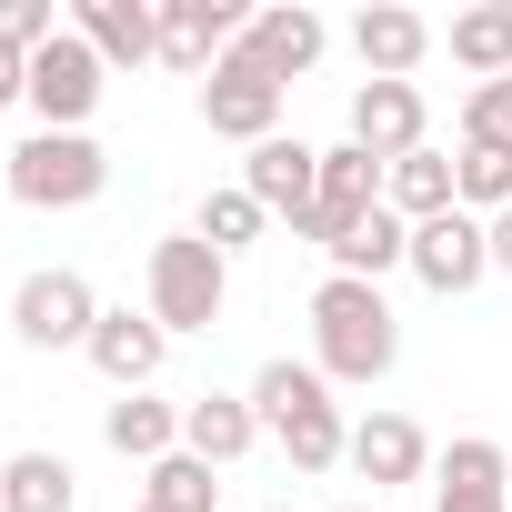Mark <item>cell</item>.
I'll return each instance as SVG.
<instances>
[{
    "instance_id": "13",
    "label": "cell",
    "mask_w": 512,
    "mask_h": 512,
    "mask_svg": "<svg viewBox=\"0 0 512 512\" xmlns=\"http://www.w3.org/2000/svg\"><path fill=\"white\" fill-rule=\"evenodd\" d=\"M422 131H432V111H422V91L412 81H362L352 91V141L392 171V161H412L422 151Z\"/></svg>"
},
{
    "instance_id": "25",
    "label": "cell",
    "mask_w": 512,
    "mask_h": 512,
    "mask_svg": "<svg viewBox=\"0 0 512 512\" xmlns=\"http://www.w3.org/2000/svg\"><path fill=\"white\" fill-rule=\"evenodd\" d=\"M141 502H151V512H211V502H221V482H211V462H201V452H171V462H151Z\"/></svg>"
},
{
    "instance_id": "7",
    "label": "cell",
    "mask_w": 512,
    "mask_h": 512,
    "mask_svg": "<svg viewBox=\"0 0 512 512\" xmlns=\"http://www.w3.org/2000/svg\"><path fill=\"white\" fill-rule=\"evenodd\" d=\"M422 292H442V302H462L482 272H492V221H472V211H432V221H412V262H402Z\"/></svg>"
},
{
    "instance_id": "6",
    "label": "cell",
    "mask_w": 512,
    "mask_h": 512,
    "mask_svg": "<svg viewBox=\"0 0 512 512\" xmlns=\"http://www.w3.org/2000/svg\"><path fill=\"white\" fill-rule=\"evenodd\" d=\"M101 91H111L101 51L61 21V41H51V51H31V111H41V131H81V121L101 111Z\"/></svg>"
},
{
    "instance_id": "18",
    "label": "cell",
    "mask_w": 512,
    "mask_h": 512,
    "mask_svg": "<svg viewBox=\"0 0 512 512\" xmlns=\"http://www.w3.org/2000/svg\"><path fill=\"white\" fill-rule=\"evenodd\" d=\"M432 512H512V462H502L492 432H462L442 452V502Z\"/></svg>"
},
{
    "instance_id": "31",
    "label": "cell",
    "mask_w": 512,
    "mask_h": 512,
    "mask_svg": "<svg viewBox=\"0 0 512 512\" xmlns=\"http://www.w3.org/2000/svg\"><path fill=\"white\" fill-rule=\"evenodd\" d=\"M492 272H512V211H492Z\"/></svg>"
},
{
    "instance_id": "3",
    "label": "cell",
    "mask_w": 512,
    "mask_h": 512,
    "mask_svg": "<svg viewBox=\"0 0 512 512\" xmlns=\"http://www.w3.org/2000/svg\"><path fill=\"white\" fill-rule=\"evenodd\" d=\"M0 181H11L21 211H81V201L111 191V151L91 131H31L11 161H0Z\"/></svg>"
},
{
    "instance_id": "29",
    "label": "cell",
    "mask_w": 512,
    "mask_h": 512,
    "mask_svg": "<svg viewBox=\"0 0 512 512\" xmlns=\"http://www.w3.org/2000/svg\"><path fill=\"white\" fill-rule=\"evenodd\" d=\"M61 41V21H51V0H0V51H51Z\"/></svg>"
},
{
    "instance_id": "28",
    "label": "cell",
    "mask_w": 512,
    "mask_h": 512,
    "mask_svg": "<svg viewBox=\"0 0 512 512\" xmlns=\"http://www.w3.org/2000/svg\"><path fill=\"white\" fill-rule=\"evenodd\" d=\"M462 141H482V151H512V81H482V91L462 101Z\"/></svg>"
},
{
    "instance_id": "14",
    "label": "cell",
    "mask_w": 512,
    "mask_h": 512,
    "mask_svg": "<svg viewBox=\"0 0 512 512\" xmlns=\"http://www.w3.org/2000/svg\"><path fill=\"white\" fill-rule=\"evenodd\" d=\"M161 362H171V332L151 322V312H101V332H91V372L111 382V392H151L161 382Z\"/></svg>"
},
{
    "instance_id": "27",
    "label": "cell",
    "mask_w": 512,
    "mask_h": 512,
    "mask_svg": "<svg viewBox=\"0 0 512 512\" xmlns=\"http://www.w3.org/2000/svg\"><path fill=\"white\" fill-rule=\"evenodd\" d=\"M262 221H272V211H262V201H251V191H211L191 231H201V241L221 251V262H231V251H251V241H262Z\"/></svg>"
},
{
    "instance_id": "22",
    "label": "cell",
    "mask_w": 512,
    "mask_h": 512,
    "mask_svg": "<svg viewBox=\"0 0 512 512\" xmlns=\"http://www.w3.org/2000/svg\"><path fill=\"white\" fill-rule=\"evenodd\" d=\"M412 262V221L382 201V211H362L342 241H332V272H352V282H382V272H402Z\"/></svg>"
},
{
    "instance_id": "21",
    "label": "cell",
    "mask_w": 512,
    "mask_h": 512,
    "mask_svg": "<svg viewBox=\"0 0 512 512\" xmlns=\"http://www.w3.org/2000/svg\"><path fill=\"white\" fill-rule=\"evenodd\" d=\"M101 442H111L121 462H171V452H181V402H151V392H121V402L101 412Z\"/></svg>"
},
{
    "instance_id": "5",
    "label": "cell",
    "mask_w": 512,
    "mask_h": 512,
    "mask_svg": "<svg viewBox=\"0 0 512 512\" xmlns=\"http://www.w3.org/2000/svg\"><path fill=\"white\" fill-rule=\"evenodd\" d=\"M101 312H111V302H101L81 272H61V262H51V272H31V282L11 292V332H21L31 352H91Z\"/></svg>"
},
{
    "instance_id": "4",
    "label": "cell",
    "mask_w": 512,
    "mask_h": 512,
    "mask_svg": "<svg viewBox=\"0 0 512 512\" xmlns=\"http://www.w3.org/2000/svg\"><path fill=\"white\" fill-rule=\"evenodd\" d=\"M221 302H231V262H221L201 231L151 241V322H161V332H211Z\"/></svg>"
},
{
    "instance_id": "12",
    "label": "cell",
    "mask_w": 512,
    "mask_h": 512,
    "mask_svg": "<svg viewBox=\"0 0 512 512\" xmlns=\"http://www.w3.org/2000/svg\"><path fill=\"white\" fill-rule=\"evenodd\" d=\"M241 31H251V11H231V0H161V61L171 71H201L211 81Z\"/></svg>"
},
{
    "instance_id": "16",
    "label": "cell",
    "mask_w": 512,
    "mask_h": 512,
    "mask_svg": "<svg viewBox=\"0 0 512 512\" xmlns=\"http://www.w3.org/2000/svg\"><path fill=\"white\" fill-rule=\"evenodd\" d=\"M71 31L101 51V71H141L161 61V0H81Z\"/></svg>"
},
{
    "instance_id": "19",
    "label": "cell",
    "mask_w": 512,
    "mask_h": 512,
    "mask_svg": "<svg viewBox=\"0 0 512 512\" xmlns=\"http://www.w3.org/2000/svg\"><path fill=\"white\" fill-rule=\"evenodd\" d=\"M251 442H262V412H251V392H201V402H181V452H201L211 472H231Z\"/></svg>"
},
{
    "instance_id": "23",
    "label": "cell",
    "mask_w": 512,
    "mask_h": 512,
    "mask_svg": "<svg viewBox=\"0 0 512 512\" xmlns=\"http://www.w3.org/2000/svg\"><path fill=\"white\" fill-rule=\"evenodd\" d=\"M382 201L402 211V221H432V211H462V191H452V151H412V161H392L382 171Z\"/></svg>"
},
{
    "instance_id": "26",
    "label": "cell",
    "mask_w": 512,
    "mask_h": 512,
    "mask_svg": "<svg viewBox=\"0 0 512 512\" xmlns=\"http://www.w3.org/2000/svg\"><path fill=\"white\" fill-rule=\"evenodd\" d=\"M452 191H462V211L482 221V211H512V151H482V141H462V161H452Z\"/></svg>"
},
{
    "instance_id": "15",
    "label": "cell",
    "mask_w": 512,
    "mask_h": 512,
    "mask_svg": "<svg viewBox=\"0 0 512 512\" xmlns=\"http://www.w3.org/2000/svg\"><path fill=\"white\" fill-rule=\"evenodd\" d=\"M352 472H362L372 492H402V482L432 472V432H422L412 412H372V422H352Z\"/></svg>"
},
{
    "instance_id": "24",
    "label": "cell",
    "mask_w": 512,
    "mask_h": 512,
    "mask_svg": "<svg viewBox=\"0 0 512 512\" xmlns=\"http://www.w3.org/2000/svg\"><path fill=\"white\" fill-rule=\"evenodd\" d=\"M71 502H81V482H71L61 452H11L0 462V512H71Z\"/></svg>"
},
{
    "instance_id": "2",
    "label": "cell",
    "mask_w": 512,
    "mask_h": 512,
    "mask_svg": "<svg viewBox=\"0 0 512 512\" xmlns=\"http://www.w3.org/2000/svg\"><path fill=\"white\" fill-rule=\"evenodd\" d=\"M251 412H262V432L292 452V472L352 462V422H342V402H332V382L312 362H262L251 372Z\"/></svg>"
},
{
    "instance_id": "9",
    "label": "cell",
    "mask_w": 512,
    "mask_h": 512,
    "mask_svg": "<svg viewBox=\"0 0 512 512\" xmlns=\"http://www.w3.org/2000/svg\"><path fill=\"white\" fill-rule=\"evenodd\" d=\"M241 191L262 201L272 221H292V231H302V221H312V201H322V151H312V141H282V131H272L262 151L241 161Z\"/></svg>"
},
{
    "instance_id": "32",
    "label": "cell",
    "mask_w": 512,
    "mask_h": 512,
    "mask_svg": "<svg viewBox=\"0 0 512 512\" xmlns=\"http://www.w3.org/2000/svg\"><path fill=\"white\" fill-rule=\"evenodd\" d=\"M352 512H372V502H352Z\"/></svg>"
},
{
    "instance_id": "11",
    "label": "cell",
    "mask_w": 512,
    "mask_h": 512,
    "mask_svg": "<svg viewBox=\"0 0 512 512\" xmlns=\"http://www.w3.org/2000/svg\"><path fill=\"white\" fill-rule=\"evenodd\" d=\"M322 51H332V21L312 11V0H282V11H251V31H241V61H262V71H272L282 91H292V81H302V71L322 61Z\"/></svg>"
},
{
    "instance_id": "20",
    "label": "cell",
    "mask_w": 512,
    "mask_h": 512,
    "mask_svg": "<svg viewBox=\"0 0 512 512\" xmlns=\"http://www.w3.org/2000/svg\"><path fill=\"white\" fill-rule=\"evenodd\" d=\"M442 51H452V71H472V91L482 81H512V0H472V11H452Z\"/></svg>"
},
{
    "instance_id": "1",
    "label": "cell",
    "mask_w": 512,
    "mask_h": 512,
    "mask_svg": "<svg viewBox=\"0 0 512 512\" xmlns=\"http://www.w3.org/2000/svg\"><path fill=\"white\" fill-rule=\"evenodd\" d=\"M392 362H402V322H392L382 282L332 272V282L312 292V372H322V382H382Z\"/></svg>"
},
{
    "instance_id": "30",
    "label": "cell",
    "mask_w": 512,
    "mask_h": 512,
    "mask_svg": "<svg viewBox=\"0 0 512 512\" xmlns=\"http://www.w3.org/2000/svg\"><path fill=\"white\" fill-rule=\"evenodd\" d=\"M11 101H31V61H21V51H0V111H11Z\"/></svg>"
},
{
    "instance_id": "17",
    "label": "cell",
    "mask_w": 512,
    "mask_h": 512,
    "mask_svg": "<svg viewBox=\"0 0 512 512\" xmlns=\"http://www.w3.org/2000/svg\"><path fill=\"white\" fill-rule=\"evenodd\" d=\"M352 51H362V71H372V81H412V71L442 51V31H432L422 11H402V0H382V11H362V21H352Z\"/></svg>"
},
{
    "instance_id": "33",
    "label": "cell",
    "mask_w": 512,
    "mask_h": 512,
    "mask_svg": "<svg viewBox=\"0 0 512 512\" xmlns=\"http://www.w3.org/2000/svg\"><path fill=\"white\" fill-rule=\"evenodd\" d=\"M131 512H151V502H131Z\"/></svg>"
},
{
    "instance_id": "10",
    "label": "cell",
    "mask_w": 512,
    "mask_h": 512,
    "mask_svg": "<svg viewBox=\"0 0 512 512\" xmlns=\"http://www.w3.org/2000/svg\"><path fill=\"white\" fill-rule=\"evenodd\" d=\"M362 211H382V161H372L362 141H332V151H322V201H312L302 241H322V251H332Z\"/></svg>"
},
{
    "instance_id": "8",
    "label": "cell",
    "mask_w": 512,
    "mask_h": 512,
    "mask_svg": "<svg viewBox=\"0 0 512 512\" xmlns=\"http://www.w3.org/2000/svg\"><path fill=\"white\" fill-rule=\"evenodd\" d=\"M201 121H211L221 141H251V151H262V141L282 131V81H272L262 61H241V41H231V61L201 81Z\"/></svg>"
}]
</instances>
